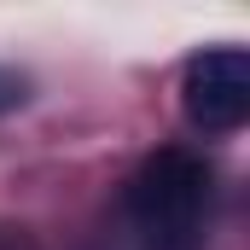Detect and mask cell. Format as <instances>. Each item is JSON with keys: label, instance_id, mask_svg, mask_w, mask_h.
<instances>
[{"label": "cell", "instance_id": "1", "mask_svg": "<svg viewBox=\"0 0 250 250\" xmlns=\"http://www.w3.org/2000/svg\"><path fill=\"white\" fill-rule=\"evenodd\" d=\"M128 221L151 250H198L209 204H215V175L209 163L187 146H163L151 151L134 181H128Z\"/></svg>", "mask_w": 250, "mask_h": 250}, {"label": "cell", "instance_id": "2", "mask_svg": "<svg viewBox=\"0 0 250 250\" xmlns=\"http://www.w3.org/2000/svg\"><path fill=\"white\" fill-rule=\"evenodd\" d=\"M181 111L198 134H233L250 117V53L245 47H209L181 76Z\"/></svg>", "mask_w": 250, "mask_h": 250}, {"label": "cell", "instance_id": "3", "mask_svg": "<svg viewBox=\"0 0 250 250\" xmlns=\"http://www.w3.org/2000/svg\"><path fill=\"white\" fill-rule=\"evenodd\" d=\"M23 99H29V76H23V70H12V64H0V117H6V111H18Z\"/></svg>", "mask_w": 250, "mask_h": 250}]
</instances>
